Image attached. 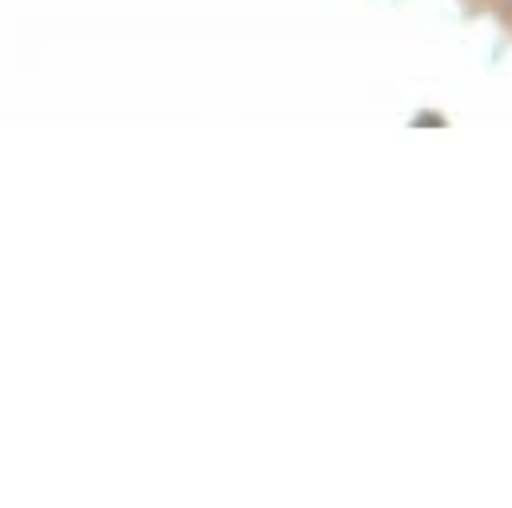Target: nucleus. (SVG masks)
Wrapping results in <instances>:
<instances>
[{
  "label": "nucleus",
  "instance_id": "nucleus-1",
  "mask_svg": "<svg viewBox=\"0 0 512 508\" xmlns=\"http://www.w3.org/2000/svg\"><path fill=\"white\" fill-rule=\"evenodd\" d=\"M412 124H416V128H444V116H440V112H416Z\"/></svg>",
  "mask_w": 512,
  "mask_h": 508
}]
</instances>
